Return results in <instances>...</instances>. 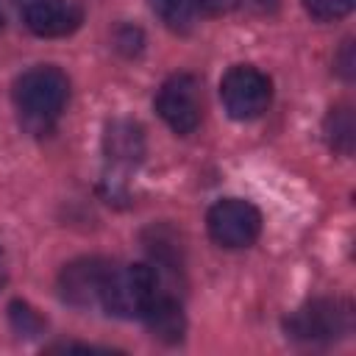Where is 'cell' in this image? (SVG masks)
I'll use <instances>...</instances> for the list:
<instances>
[{
    "instance_id": "6da1fadb",
    "label": "cell",
    "mask_w": 356,
    "mask_h": 356,
    "mask_svg": "<svg viewBox=\"0 0 356 356\" xmlns=\"http://www.w3.org/2000/svg\"><path fill=\"white\" fill-rule=\"evenodd\" d=\"M67 97H70V81L58 67L42 64L22 72L14 83V108L19 125L33 136L47 134L58 122Z\"/></svg>"
},
{
    "instance_id": "7a4b0ae2",
    "label": "cell",
    "mask_w": 356,
    "mask_h": 356,
    "mask_svg": "<svg viewBox=\"0 0 356 356\" xmlns=\"http://www.w3.org/2000/svg\"><path fill=\"white\" fill-rule=\"evenodd\" d=\"M156 292L159 273L150 264H111L100 292V306L114 317H142Z\"/></svg>"
},
{
    "instance_id": "3957f363",
    "label": "cell",
    "mask_w": 356,
    "mask_h": 356,
    "mask_svg": "<svg viewBox=\"0 0 356 356\" xmlns=\"http://www.w3.org/2000/svg\"><path fill=\"white\" fill-rule=\"evenodd\" d=\"M353 325V312L342 300H312L292 312L284 323L286 337L300 339V342H334L345 337Z\"/></svg>"
},
{
    "instance_id": "277c9868",
    "label": "cell",
    "mask_w": 356,
    "mask_h": 356,
    "mask_svg": "<svg viewBox=\"0 0 356 356\" xmlns=\"http://www.w3.org/2000/svg\"><path fill=\"white\" fill-rule=\"evenodd\" d=\"M220 97L234 120H256L267 111L273 100V83L261 70L250 64H236L222 75Z\"/></svg>"
},
{
    "instance_id": "5b68a950",
    "label": "cell",
    "mask_w": 356,
    "mask_h": 356,
    "mask_svg": "<svg viewBox=\"0 0 356 356\" xmlns=\"http://www.w3.org/2000/svg\"><path fill=\"white\" fill-rule=\"evenodd\" d=\"M206 228L209 236L222 248H248L261 231V214L248 200L222 197L209 209Z\"/></svg>"
},
{
    "instance_id": "8992f818",
    "label": "cell",
    "mask_w": 356,
    "mask_h": 356,
    "mask_svg": "<svg viewBox=\"0 0 356 356\" xmlns=\"http://www.w3.org/2000/svg\"><path fill=\"white\" fill-rule=\"evenodd\" d=\"M156 111L175 134H192L200 125V111H203L197 78L189 72H178L167 78L156 95Z\"/></svg>"
},
{
    "instance_id": "52a82bcc",
    "label": "cell",
    "mask_w": 356,
    "mask_h": 356,
    "mask_svg": "<svg viewBox=\"0 0 356 356\" xmlns=\"http://www.w3.org/2000/svg\"><path fill=\"white\" fill-rule=\"evenodd\" d=\"M108 267H111V261L97 259V256H83V259L70 261L58 275L61 298L75 309H89V306L100 303V292H103Z\"/></svg>"
},
{
    "instance_id": "ba28073f",
    "label": "cell",
    "mask_w": 356,
    "mask_h": 356,
    "mask_svg": "<svg viewBox=\"0 0 356 356\" xmlns=\"http://www.w3.org/2000/svg\"><path fill=\"white\" fill-rule=\"evenodd\" d=\"M22 17L31 33L44 39L67 36L83 22V11L70 0H31Z\"/></svg>"
},
{
    "instance_id": "9c48e42d",
    "label": "cell",
    "mask_w": 356,
    "mask_h": 356,
    "mask_svg": "<svg viewBox=\"0 0 356 356\" xmlns=\"http://www.w3.org/2000/svg\"><path fill=\"white\" fill-rule=\"evenodd\" d=\"M142 320L147 325V331L161 339V342H181L184 339V331H186V317H184V309L175 298L164 295V292H156L153 300L147 303V309L142 312Z\"/></svg>"
},
{
    "instance_id": "30bf717a",
    "label": "cell",
    "mask_w": 356,
    "mask_h": 356,
    "mask_svg": "<svg viewBox=\"0 0 356 356\" xmlns=\"http://www.w3.org/2000/svg\"><path fill=\"white\" fill-rule=\"evenodd\" d=\"M106 156L111 164L117 167H134L139 164V159L145 156V136L142 128L136 122L128 120H117L106 128V139H103Z\"/></svg>"
},
{
    "instance_id": "8fae6325",
    "label": "cell",
    "mask_w": 356,
    "mask_h": 356,
    "mask_svg": "<svg viewBox=\"0 0 356 356\" xmlns=\"http://www.w3.org/2000/svg\"><path fill=\"white\" fill-rule=\"evenodd\" d=\"M353 111L348 106H337L328 111L325 117V139L331 145V150L342 153V156H350L353 150Z\"/></svg>"
},
{
    "instance_id": "7c38bea8",
    "label": "cell",
    "mask_w": 356,
    "mask_h": 356,
    "mask_svg": "<svg viewBox=\"0 0 356 356\" xmlns=\"http://www.w3.org/2000/svg\"><path fill=\"white\" fill-rule=\"evenodd\" d=\"M150 8L170 31H189L195 19V0H150Z\"/></svg>"
},
{
    "instance_id": "4fadbf2b",
    "label": "cell",
    "mask_w": 356,
    "mask_h": 356,
    "mask_svg": "<svg viewBox=\"0 0 356 356\" xmlns=\"http://www.w3.org/2000/svg\"><path fill=\"white\" fill-rule=\"evenodd\" d=\"M8 320H11V328L19 334V337H36L42 328H44V320L28 306V303H19L14 300L8 306Z\"/></svg>"
},
{
    "instance_id": "5bb4252c",
    "label": "cell",
    "mask_w": 356,
    "mask_h": 356,
    "mask_svg": "<svg viewBox=\"0 0 356 356\" xmlns=\"http://www.w3.org/2000/svg\"><path fill=\"white\" fill-rule=\"evenodd\" d=\"M356 0H303L306 11L320 19V22H331V19H342L345 14H350Z\"/></svg>"
},
{
    "instance_id": "9a60e30c",
    "label": "cell",
    "mask_w": 356,
    "mask_h": 356,
    "mask_svg": "<svg viewBox=\"0 0 356 356\" xmlns=\"http://www.w3.org/2000/svg\"><path fill=\"white\" fill-rule=\"evenodd\" d=\"M339 72H342L345 78H350V75H353V58H350V42H345V50H342V67H339Z\"/></svg>"
},
{
    "instance_id": "2e32d148",
    "label": "cell",
    "mask_w": 356,
    "mask_h": 356,
    "mask_svg": "<svg viewBox=\"0 0 356 356\" xmlns=\"http://www.w3.org/2000/svg\"><path fill=\"white\" fill-rule=\"evenodd\" d=\"M6 278H8V261H6V256H3V250H0V289H3Z\"/></svg>"
},
{
    "instance_id": "e0dca14e",
    "label": "cell",
    "mask_w": 356,
    "mask_h": 356,
    "mask_svg": "<svg viewBox=\"0 0 356 356\" xmlns=\"http://www.w3.org/2000/svg\"><path fill=\"white\" fill-rule=\"evenodd\" d=\"M0 31H3V11H0Z\"/></svg>"
}]
</instances>
